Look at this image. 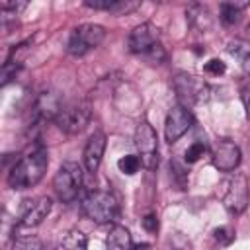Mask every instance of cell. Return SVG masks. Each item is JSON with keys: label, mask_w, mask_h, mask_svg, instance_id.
I'll return each mask as SVG.
<instances>
[{"label": "cell", "mask_w": 250, "mask_h": 250, "mask_svg": "<svg viewBox=\"0 0 250 250\" xmlns=\"http://www.w3.org/2000/svg\"><path fill=\"white\" fill-rule=\"evenodd\" d=\"M49 166V156L43 146L31 148L25 156H21L8 172V186L12 189H27L37 186Z\"/></svg>", "instance_id": "cell-1"}, {"label": "cell", "mask_w": 250, "mask_h": 250, "mask_svg": "<svg viewBox=\"0 0 250 250\" xmlns=\"http://www.w3.org/2000/svg\"><path fill=\"white\" fill-rule=\"evenodd\" d=\"M129 51L145 57L150 64H162L166 61V51L160 43L158 29L152 23H141L129 33Z\"/></svg>", "instance_id": "cell-2"}, {"label": "cell", "mask_w": 250, "mask_h": 250, "mask_svg": "<svg viewBox=\"0 0 250 250\" xmlns=\"http://www.w3.org/2000/svg\"><path fill=\"white\" fill-rule=\"evenodd\" d=\"M82 213L96 225H107L117 219L119 203L107 189H92L82 197Z\"/></svg>", "instance_id": "cell-3"}, {"label": "cell", "mask_w": 250, "mask_h": 250, "mask_svg": "<svg viewBox=\"0 0 250 250\" xmlns=\"http://www.w3.org/2000/svg\"><path fill=\"white\" fill-rule=\"evenodd\" d=\"M92 119V105L86 100H74L62 104L61 111L55 117V125L66 135H78L86 129Z\"/></svg>", "instance_id": "cell-4"}, {"label": "cell", "mask_w": 250, "mask_h": 250, "mask_svg": "<svg viewBox=\"0 0 250 250\" xmlns=\"http://www.w3.org/2000/svg\"><path fill=\"white\" fill-rule=\"evenodd\" d=\"M219 197L227 211L238 215L248 207V180L244 174H229L219 186Z\"/></svg>", "instance_id": "cell-5"}, {"label": "cell", "mask_w": 250, "mask_h": 250, "mask_svg": "<svg viewBox=\"0 0 250 250\" xmlns=\"http://www.w3.org/2000/svg\"><path fill=\"white\" fill-rule=\"evenodd\" d=\"M82 168L76 162H64L53 178V189L62 203H72L82 189Z\"/></svg>", "instance_id": "cell-6"}, {"label": "cell", "mask_w": 250, "mask_h": 250, "mask_svg": "<svg viewBox=\"0 0 250 250\" xmlns=\"http://www.w3.org/2000/svg\"><path fill=\"white\" fill-rule=\"evenodd\" d=\"M104 37H105V29L100 23H82L72 29L66 43V51L72 57H82L88 51L96 49L104 41Z\"/></svg>", "instance_id": "cell-7"}, {"label": "cell", "mask_w": 250, "mask_h": 250, "mask_svg": "<svg viewBox=\"0 0 250 250\" xmlns=\"http://www.w3.org/2000/svg\"><path fill=\"white\" fill-rule=\"evenodd\" d=\"M135 148L141 158V166L154 170L158 166V137L148 121H141L135 129Z\"/></svg>", "instance_id": "cell-8"}, {"label": "cell", "mask_w": 250, "mask_h": 250, "mask_svg": "<svg viewBox=\"0 0 250 250\" xmlns=\"http://www.w3.org/2000/svg\"><path fill=\"white\" fill-rule=\"evenodd\" d=\"M172 86H174L176 96L182 104L203 102V100H207V94H209V86L199 76H193V74H188V72H178L174 76Z\"/></svg>", "instance_id": "cell-9"}, {"label": "cell", "mask_w": 250, "mask_h": 250, "mask_svg": "<svg viewBox=\"0 0 250 250\" xmlns=\"http://www.w3.org/2000/svg\"><path fill=\"white\" fill-rule=\"evenodd\" d=\"M191 125H193V115H191V111H189L186 105H182V104L174 105V107L168 111L166 123H164V137H166V141H168L170 145L176 143L180 137H184V135L189 131Z\"/></svg>", "instance_id": "cell-10"}, {"label": "cell", "mask_w": 250, "mask_h": 250, "mask_svg": "<svg viewBox=\"0 0 250 250\" xmlns=\"http://www.w3.org/2000/svg\"><path fill=\"white\" fill-rule=\"evenodd\" d=\"M211 162L219 172H232L240 164V148L229 139H219L213 143Z\"/></svg>", "instance_id": "cell-11"}, {"label": "cell", "mask_w": 250, "mask_h": 250, "mask_svg": "<svg viewBox=\"0 0 250 250\" xmlns=\"http://www.w3.org/2000/svg\"><path fill=\"white\" fill-rule=\"evenodd\" d=\"M51 207H53V201L47 195H41V197H35L31 201H25L20 225L21 227H37V225H41L47 219V215L51 213Z\"/></svg>", "instance_id": "cell-12"}, {"label": "cell", "mask_w": 250, "mask_h": 250, "mask_svg": "<svg viewBox=\"0 0 250 250\" xmlns=\"http://www.w3.org/2000/svg\"><path fill=\"white\" fill-rule=\"evenodd\" d=\"M105 135L102 131H96L90 135L86 146H84V154H82V160H84V166L88 172H96L100 168V162L104 158V152H105Z\"/></svg>", "instance_id": "cell-13"}, {"label": "cell", "mask_w": 250, "mask_h": 250, "mask_svg": "<svg viewBox=\"0 0 250 250\" xmlns=\"http://www.w3.org/2000/svg\"><path fill=\"white\" fill-rule=\"evenodd\" d=\"M61 107H62L61 98L55 92H43L33 104V121L35 123H41V121H47V119L55 121Z\"/></svg>", "instance_id": "cell-14"}, {"label": "cell", "mask_w": 250, "mask_h": 250, "mask_svg": "<svg viewBox=\"0 0 250 250\" xmlns=\"http://www.w3.org/2000/svg\"><path fill=\"white\" fill-rule=\"evenodd\" d=\"M131 232L123 225H113L105 238V250H133Z\"/></svg>", "instance_id": "cell-15"}, {"label": "cell", "mask_w": 250, "mask_h": 250, "mask_svg": "<svg viewBox=\"0 0 250 250\" xmlns=\"http://www.w3.org/2000/svg\"><path fill=\"white\" fill-rule=\"evenodd\" d=\"M227 53L236 59L244 74H250V41L246 39H232L227 45Z\"/></svg>", "instance_id": "cell-16"}, {"label": "cell", "mask_w": 250, "mask_h": 250, "mask_svg": "<svg viewBox=\"0 0 250 250\" xmlns=\"http://www.w3.org/2000/svg\"><path fill=\"white\" fill-rule=\"evenodd\" d=\"M246 6H250V2H223L221 4V21L225 25H232L238 21L240 18V10H244Z\"/></svg>", "instance_id": "cell-17"}, {"label": "cell", "mask_w": 250, "mask_h": 250, "mask_svg": "<svg viewBox=\"0 0 250 250\" xmlns=\"http://www.w3.org/2000/svg\"><path fill=\"white\" fill-rule=\"evenodd\" d=\"M61 246H62V250H86L88 248V238L82 230L72 229V230L64 232L62 240H61Z\"/></svg>", "instance_id": "cell-18"}, {"label": "cell", "mask_w": 250, "mask_h": 250, "mask_svg": "<svg viewBox=\"0 0 250 250\" xmlns=\"http://www.w3.org/2000/svg\"><path fill=\"white\" fill-rule=\"evenodd\" d=\"M139 166H141V158L137 154H125L117 160V168L127 176H133L139 170Z\"/></svg>", "instance_id": "cell-19"}, {"label": "cell", "mask_w": 250, "mask_h": 250, "mask_svg": "<svg viewBox=\"0 0 250 250\" xmlns=\"http://www.w3.org/2000/svg\"><path fill=\"white\" fill-rule=\"evenodd\" d=\"M186 16H188V20H189V23H197L199 27H201V21H205V25H209V10L207 8H203V6H199V4H195V6H191L188 12H186Z\"/></svg>", "instance_id": "cell-20"}, {"label": "cell", "mask_w": 250, "mask_h": 250, "mask_svg": "<svg viewBox=\"0 0 250 250\" xmlns=\"http://www.w3.org/2000/svg\"><path fill=\"white\" fill-rule=\"evenodd\" d=\"M12 250H43V244L37 236H20L14 240Z\"/></svg>", "instance_id": "cell-21"}, {"label": "cell", "mask_w": 250, "mask_h": 250, "mask_svg": "<svg viewBox=\"0 0 250 250\" xmlns=\"http://www.w3.org/2000/svg\"><path fill=\"white\" fill-rule=\"evenodd\" d=\"M203 152H205V145H203L201 141H195V143H191V145L188 146L184 158H186L188 164H193V162H197V160L203 156Z\"/></svg>", "instance_id": "cell-22"}, {"label": "cell", "mask_w": 250, "mask_h": 250, "mask_svg": "<svg viewBox=\"0 0 250 250\" xmlns=\"http://www.w3.org/2000/svg\"><path fill=\"white\" fill-rule=\"evenodd\" d=\"M117 2L119 0H86L84 6L86 8H92V10H105V12H111L113 14Z\"/></svg>", "instance_id": "cell-23"}, {"label": "cell", "mask_w": 250, "mask_h": 250, "mask_svg": "<svg viewBox=\"0 0 250 250\" xmlns=\"http://www.w3.org/2000/svg\"><path fill=\"white\" fill-rule=\"evenodd\" d=\"M213 236H215V240H217L219 244H223V246H229V244L234 240V232H232L229 227H219V229H215V230H213Z\"/></svg>", "instance_id": "cell-24"}, {"label": "cell", "mask_w": 250, "mask_h": 250, "mask_svg": "<svg viewBox=\"0 0 250 250\" xmlns=\"http://www.w3.org/2000/svg\"><path fill=\"white\" fill-rule=\"evenodd\" d=\"M203 70H205L207 74H211V76H219V74H223V72L227 70V66H225L223 61H219V59H211V61L205 62Z\"/></svg>", "instance_id": "cell-25"}, {"label": "cell", "mask_w": 250, "mask_h": 250, "mask_svg": "<svg viewBox=\"0 0 250 250\" xmlns=\"http://www.w3.org/2000/svg\"><path fill=\"white\" fill-rule=\"evenodd\" d=\"M141 223H143V229H145V230H148V232H156V230H158V219H156V215H154V213L145 215Z\"/></svg>", "instance_id": "cell-26"}, {"label": "cell", "mask_w": 250, "mask_h": 250, "mask_svg": "<svg viewBox=\"0 0 250 250\" xmlns=\"http://www.w3.org/2000/svg\"><path fill=\"white\" fill-rule=\"evenodd\" d=\"M240 100H242V105L246 109V117L250 119V80L240 88Z\"/></svg>", "instance_id": "cell-27"}]
</instances>
